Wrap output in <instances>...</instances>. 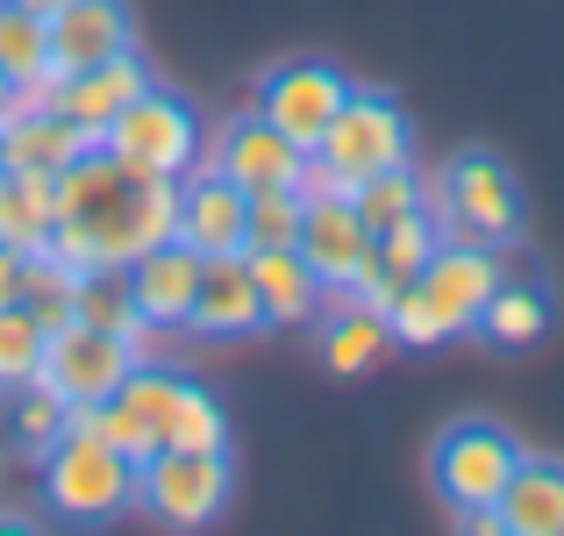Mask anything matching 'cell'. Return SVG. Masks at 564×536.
<instances>
[{
  "instance_id": "6da1fadb",
  "label": "cell",
  "mask_w": 564,
  "mask_h": 536,
  "mask_svg": "<svg viewBox=\"0 0 564 536\" xmlns=\"http://www.w3.org/2000/svg\"><path fill=\"white\" fill-rule=\"evenodd\" d=\"M57 193V236L51 250L79 272V265H129L151 244L172 236V215H180V179L143 172L129 158H115L108 143L65 165L51 179Z\"/></svg>"
},
{
  "instance_id": "7a4b0ae2",
  "label": "cell",
  "mask_w": 564,
  "mask_h": 536,
  "mask_svg": "<svg viewBox=\"0 0 564 536\" xmlns=\"http://www.w3.org/2000/svg\"><path fill=\"white\" fill-rule=\"evenodd\" d=\"M429 215L451 244H514L522 236V186H514L508 158L494 151H457L451 165L429 179Z\"/></svg>"
},
{
  "instance_id": "3957f363",
  "label": "cell",
  "mask_w": 564,
  "mask_h": 536,
  "mask_svg": "<svg viewBox=\"0 0 564 536\" xmlns=\"http://www.w3.org/2000/svg\"><path fill=\"white\" fill-rule=\"evenodd\" d=\"M43 501L65 523H108V515L137 508V458H122L94 429H65L43 451Z\"/></svg>"
},
{
  "instance_id": "277c9868",
  "label": "cell",
  "mask_w": 564,
  "mask_h": 536,
  "mask_svg": "<svg viewBox=\"0 0 564 536\" xmlns=\"http://www.w3.org/2000/svg\"><path fill=\"white\" fill-rule=\"evenodd\" d=\"M100 143H108L115 158H129V165H143V172H165V179H186L207 158L200 108H193L186 94H172V86H158V79L100 129Z\"/></svg>"
},
{
  "instance_id": "5b68a950",
  "label": "cell",
  "mask_w": 564,
  "mask_h": 536,
  "mask_svg": "<svg viewBox=\"0 0 564 536\" xmlns=\"http://www.w3.org/2000/svg\"><path fill=\"white\" fill-rule=\"evenodd\" d=\"M408 151H414L408 115H400L386 94H365V86H350V100L336 108V122L322 129V143H315V158L329 165V179L344 193L358 186V179H372V172L408 165Z\"/></svg>"
},
{
  "instance_id": "8992f818",
  "label": "cell",
  "mask_w": 564,
  "mask_h": 536,
  "mask_svg": "<svg viewBox=\"0 0 564 536\" xmlns=\"http://www.w3.org/2000/svg\"><path fill=\"white\" fill-rule=\"evenodd\" d=\"M514 465H522V443H514L500 422H486V415H465V422H451V429L436 437V451H429V472H436V494L451 501L457 515H471V508H494Z\"/></svg>"
},
{
  "instance_id": "52a82bcc",
  "label": "cell",
  "mask_w": 564,
  "mask_h": 536,
  "mask_svg": "<svg viewBox=\"0 0 564 536\" xmlns=\"http://www.w3.org/2000/svg\"><path fill=\"white\" fill-rule=\"evenodd\" d=\"M137 501L172 529H207L229 508V451H151L137 465Z\"/></svg>"
},
{
  "instance_id": "ba28073f",
  "label": "cell",
  "mask_w": 564,
  "mask_h": 536,
  "mask_svg": "<svg viewBox=\"0 0 564 536\" xmlns=\"http://www.w3.org/2000/svg\"><path fill=\"white\" fill-rule=\"evenodd\" d=\"M344 100H350V79L336 65H322V57H293V65L264 72V86H258V100H250V108H258L272 129H286L301 151H315L322 129L336 122V108H344Z\"/></svg>"
},
{
  "instance_id": "9c48e42d",
  "label": "cell",
  "mask_w": 564,
  "mask_h": 536,
  "mask_svg": "<svg viewBox=\"0 0 564 536\" xmlns=\"http://www.w3.org/2000/svg\"><path fill=\"white\" fill-rule=\"evenodd\" d=\"M151 86V65H143L137 51H122V57H108V65H86V72H57V79H43V86H29L22 94V108H51V115H65V122H79V129H108L115 115L129 108V100Z\"/></svg>"
},
{
  "instance_id": "30bf717a",
  "label": "cell",
  "mask_w": 564,
  "mask_h": 536,
  "mask_svg": "<svg viewBox=\"0 0 564 536\" xmlns=\"http://www.w3.org/2000/svg\"><path fill=\"white\" fill-rule=\"evenodd\" d=\"M137 357H143L137 344L94 330V322H65V330H51V344H43V379L65 400H108L115 386L129 379Z\"/></svg>"
},
{
  "instance_id": "8fae6325",
  "label": "cell",
  "mask_w": 564,
  "mask_h": 536,
  "mask_svg": "<svg viewBox=\"0 0 564 536\" xmlns=\"http://www.w3.org/2000/svg\"><path fill=\"white\" fill-rule=\"evenodd\" d=\"M186 330L207 336V344H236V336L264 330V301H258V279H250V250H207V258H200V287H193Z\"/></svg>"
},
{
  "instance_id": "7c38bea8",
  "label": "cell",
  "mask_w": 564,
  "mask_h": 536,
  "mask_svg": "<svg viewBox=\"0 0 564 536\" xmlns=\"http://www.w3.org/2000/svg\"><path fill=\"white\" fill-rule=\"evenodd\" d=\"M414 287L436 301L443 330L465 336L471 322H479V308L494 301V287H500V250H486V244H451V236H443V244L429 250V265L414 272Z\"/></svg>"
},
{
  "instance_id": "4fadbf2b",
  "label": "cell",
  "mask_w": 564,
  "mask_h": 536,
  "mask_svg": "<svg viewBox=\"0 0 564 536\" xmlns=\"http://www.w3.org/2000/svg\"><path fill=\"white\" fill-rule=\"evenodd\" d=\"M207 165H215L221 179H236L243 193H264V186H301V165H307V151L286 137V129H272L258 108H250V115H236V122L215 137Z\"/></svg>"
},
{
  "instance_id": "5bb4252c",
  "label": "cell",
  "mask_w": 564,
  "mask_h": 536,
  "mask_svg": "<svg viewBox=\"0 0 564 536\" xmlns=\"http://www.w3.org/2000/svg\"><path fill=\"white\" fill-rule=\"evenodd\" d=\"M301 250L307 265H315V279L322 287H350L358 279V265L372 258V229H365V215L350 207V193H307V207H301Z\"/></svg>"
},
{
  "instance_id": "9a60e30c",
  "label": "cell",
  "mask_w": 564,
  "mask_h": 536,
  "mask_svg": "<svg viewBox=\"0 0 564 536\" xmlns=\"http://www.w3.org/2000/svg\"><path fill=\"white\" fill-rule=\"evenodd\" d=\"M122 51H137V22H129L122 0H65V8H51V65L57 72L108 65Z\"/></svg>"
},
{
  "instance_id": "2e32d148",
  "label": "cell",
  "mask_w": 564,
  "mask_h": 536,
  "mask_svg": "<svg viewBox=\"0 0 564 536\" xmlns=\"http://www.w3.org/2000/svg\"><path fill=\"white\" fill-rule=\"evenodd\" d=\"M243 207L250 193L236 186V179H221L215 165H193L180 179V215H172V236L193 244L207 258V250H243Z\"/></svg>"
},
{
  "instance_id": "e0dca14e",
  "label": "cell",
  "mask_w": 564,
  "mask_h": 536,
  "mask_svg": "<svg viewBox=\"0 0 564 536\" xmlns=\"http://www.w3.org/2000/svg\"><path fill=\"white\" fill-rule=\"evenodd\" d=\"M193 287H200V250L180 244V236H165V244H151L143 258H129V293H137L151 330H186Z\"/></svg>"
},
{
  "instance_id": "ac0fdd59",
  "label": "cell",
  "mask_w": 564,
  "mask_h": 536,
  "mask_svg": "<svg viewBox=\"0 0 564 536\" xmlns=\"http://www.w3.org/2000/svg\"><path fill=\"white\" fill-rule=\"evenodd\" d=\"M94 143H100L94 129L65 122V115H51V108H14L8 122H0V158H8V172H36V179H57L65 165H79Z\"/></svg>"
},
{
  "instance_id": "d6986e66",
  "label": "cell",
  "mask_w": 564,
  "mask_h": 536,
  "mask_svg": "<svg viewBox=\"0 0 564 536\" xmlns=\"http://www.w3.org/2000/svg\"><path fill=\"white\" fill-rule=\"evenodd\" d=\"M322 365L336 372V379H358V372H372L386 351H393V330H386L379 308H365L358 293L336 287L329 301H322Z\"/></svg>"
},
{
  "instance_id": "ffe728a7",
  "label": "cell",
  "mask_w": 564,
  "mask_h": 536,
  "mask_svg": "<svg viewBox=\"0 0 564 536\" xmlns=\"http://www.w3.org/2000/svg\"><path fill=\"white\" fill-rule=\"evenodd\" d=\"M250 279H258V301H264V330H301L329 301V287L315 279V265L293 244L286 250H250Z\"/></svg>"
},
{
  "instance_id": "44dd1931",
  "label": "cell",
  "mask_w": 564,
  "mask_h": 536,
  "mask_svg": "<svg viewBox=\"0 0 564 536\" xmlns=\"http://www.w3.org/2000/svg\"><path fill=\"white\" fill-rule=\"evenodd\" d=\"M494 515L514 536H564V465L557 458H522L500 486Z\"/></svg>"
},
{
  "instance_id": "7402d4cb",
  "label": "cell",
  "mask_w": 564,
  "mask_h": 536,
  "mask_svg": "<svg viewBox=\"0 0 564 536\" xmlns=\"http://www.w3.org/2000/svg\"><path fill=\"white\" fill-rule=\"evenodd\" d=\"M72 322H94V330L122 336V344H151V322H143L137 293H129V265H79V287H72Z\"/></svg>"
},
{
  "instance_id": "603a6c76",
  "label": "cell",
  "mask_w": 564,
  "mask_h": 536,
  "mask_svg": "<svg viewBox=\"0 0 564 536\" xmlns=\"http://www.w3.org/2000/svg\"><path fill=\"white\" fill-rule=\"evenodd\" d=\"M471 330H479L486 344H500V351L536 344V336L551 330V287H543V272L536 279H500L494 301L479 308V322H471Z\"/></svg>"
},
{
  "instance_id": "cb8c5ba5",
  "label": "cell",
  "mask_w": 564,
  "mask_h": 536,
  "mask_svg": "<svg viewBox=\"0 0 564 536\" xmlns=\"http://www.w3.org/2000/svg\"><path fill=\"white\" fill-rule=\"evenodd\" d=\"M57 236V193L36 172H0V244L8 250H51Z\"/></svg>"
},
{
  "instance_id": "d4e9b609",
  "label": "cell",
  "mask_w": 564,
  "mask_h": 536,
  "mask_svg": "<svg viewBox=\"0 0 564 536\" xmlns=\"http://www.w3.org/2000/svg\"><path fill=\"white\" fill-rule=\"evenodd\" d=\"M158 451H229V415L207 386H193L180 372V394H172L165 422H158Z\"/></svg>"
},
{
  "instance_id": "484cf974",
  "label": "cell",
  "mask_w": 564,
  "mask_h": 536,
  "mask_svg": "<svg viewBox=\"0 0 564 536\" xmlns=\"http://www.w3.org/2000/svg\"><path fill=\"white\" fill-rule=\"evenodd\" d=\"M0 72H8L22 94L43 86V79H57V65H51V14L0 0Z\"/></svg>"
},
{
  "instance_id": "4316f807",
  "label": "cell",
  "mask_w": 564,
  "mask_h": 536,
  "mask_svg": "<svg viewBox=\"0 0 564 536\" xmlns=\"http://www.w3.org/2000/svg\"><path fill=\"white\" fill-rule=\"evenodd\" d=\"M65 415H72V400L57 394L43 372H36V379H22V386H8V437L22 443L29 458H43L57 437H65Z\"/></svg>"
},
{
  "instance_id": "83f0119b",
  "label": "cell",
  "mask_w": 564,
  "mask_h": 536,
  "mask_svg": "<svg viewBox=\"0 0 564 536\" xmlns=\"http://www.w3.org/2000/svg\"><path fill=\"white\" fill-rule=\"evenodd\" d=\"M72 287H79V272H72L57 250H29L22 258V293H14V301H22L43 330H65L72 322Z\"/></svg>"
},
{
  "instance_id": "f1b7e54d",
  "label": "cell",
  "mask_w": 564,
  "mask_h": 536,
  "mask_svg": "<svg viewBox=\"0 0 564 536\" xmlns=\"http://www.w3.org/2000/svg\"><path fill=\"white\" fill-rule=\"evenodd\" d=\"M350 207L365 215V229H386V222L414 215V207H429V179H414V165H393V172H372L350 186Z\"/></svg>"
},
{
  "instance_id": "f546056e",
  "label": "cell",
  "mask_w": 564,
  "mask_h": 536,
  "mask_svg": "<svg viewBox=\"0 0 564 536\" xmlns=\"http://www.w3.org/2000/svg\"><path fill=\"white\" fill-rule=\"evenodd\" d=\"M301 207H307L301 186L250 193V207H243V250H286V244H301Z\"/></svg>"
},
{
  "instance_id": "4dcf8cb0",
  "label": "cell",
  "mask_w": 564,
  "mask_h": 536,
  "mask_svg": "<svg viewBox=\"0 0 564 536\" xmlns=\"http://www.w3.org/2000/svg\"><path fill=\"white\" fill-rule=\"evenodd\" d=\"M43 344H51V330H43L22 301L0 308V394L22 386V379H36V372H43Z\"/></svg>"
},
{
  "instance_id": "1f68e13d",
  "label": "cell",
  "mask_w": 564,
  "mask_h": 536,
  "mask_svg": "<svg viewBox=\"0 0 564 536\" xmlns=\"http://www.w3.org/2000/svg\"><path fill=\"white\" fill-rule=\"evenodd\" d=\"M386 330H393V344H414V351H429V344H443V336H451V330H443V315H436V301H429L414 279L393 293V301H386Z\"/></svg>"
},
{
  "instance_id": "d6a6232c",
  "label": "cell",
  "mask_w": 564,
  "mask_h": 536,
  "mask_svg": "<svg viewBox=\"0 0 564 536\" xmlns=\"http://www.w3.org/2000/svg\"><path fill=\"white\" fill-rule=\"evenodd\" d=\"M14 293H22V250H8V244H0V308H8Z\"/></svg>"
},
{
  "instance_id": "836d02e7",
  "label": "cell",
  "mask_w": 564,
  "mask_h": 536,
  "mask_svg": "<svg viewBox=\"0 0 564 536\" xmlns=\"http://www.w3.org/2000/svg\"><path fill=\"white\" fill-rule=\"evenodd\" d=\"M14 108H22V86H14V79H8V72H0V122H8V115H14Z\"/></svg>"
},
{
  "instance_id": "e575fe53",
  "label": "cell",
  "mask_w": 564,
  "mask_h": 536,
  "mask_svg": "<svg viewBox=\"0 0 564 536\" xmlns=\"http://www.w3.org/2000/svg\"><path fill=\"white\" fill-rule=\"evenodd\" d=\"M14 8H36V14H51V8H65V0H14Z\"/></svg>"
},
{
  "instance_id": "d590c367",
  "label": "cell",
  "mask_w": 564,
  "mask_h": 536,
  "mask_svg": "<svg viewBox=\"0 0 564 536\" xmlns=\"http://www.w3.org/2000/svg\"><path fill=\"white\" fill-rule=\"evenodd\" d=\"M0 172H8V158H0Z\"/></svg>"
}]
</instances>
